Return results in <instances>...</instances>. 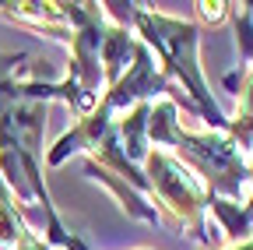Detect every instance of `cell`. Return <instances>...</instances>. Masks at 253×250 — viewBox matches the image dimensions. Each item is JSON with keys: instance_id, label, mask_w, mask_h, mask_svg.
Returning <instances> with one entry per match:
<instances>
[{"instance_id": "6da1fadb", "label": "cell", "mask_w": 253, "mask_h": 250, "mask_svg": "<svg viewBox=\"0 0 253 250\" xmlns=\"http://www.w3.org/2000/svg\"><path fill=\"white\" fill-rule=\"evenodd\" d=\"M25 60L28 53H0V176L21 204L42 208V226L53 247L78 250L84 240L63 226L42 180L46 99L32 78H21L28 67Z\"/></svg>"}, {"instance_id": "3957f363", "label": "cell", "mask_w": 253, "mask_h": 250, "mask_svg": "<svg viewBox=\"0 0 253 250\" xmlns=\"http://www.w3.org/2000/svg\"><path fill=\"white\" fill-rule=\"evenodd\" d=\"M134 28L141 32V43L151 53H158L166 78L169 81L176 78L190 92V106H194L197 116L208 123V131H229V116L211 99V88H208L204 71L197 64L201 25L197 21H183V18H169L162 11H151L148 4H134Z\"/></svg>"}, {"instance_id": "7a4b0ae2", "label": "cell", "mask_w": 253, "mask_h": 250, "mask_svg": "<svg viewBox=\"0 0 253 250\" xmlns=\"http://www.w3.org/2000/svg\"><path fill=\"white\" fill-rule=\"evenodd\" d=\"M148 141L166 145L176 151V159H186L204 180L211 198L221 201H239L243 183L250 180V162L246 151L229 131H204V134H190L179 127L176 120V99H158L151 106L148 120Z\"/></svg>"}, {"instance_id": "277c9868", "label": "cell", "mask_w": 253, "mask_h": 250, "mask_svg": "<svg viewBox=\"0 0 253 250\" xmlns=\"http://www.w3.org/2000/svg\"><path fill=\"white\" fill-rule=\"evenodd\" d=\"M144 176L151 183V194L172 211V222L190 226L194 229V240L208 247L211 236H208L204 215L211 208V191L204 187V180L194 176V169H190L183 159H176L172 151H166V148H151L148 151Z\"/></svg>"}, {"instance_id": "5b68a950", "label": "cell", "mask_w": 253, "mask_h": 250, "mask_svg": "<svg viewBox=\"0 0 253 250\" xmlns=\"http://www.w3.org/2000/svg\"><path fill=\"white\" fill-rule=\"evenodd\" d=\"M250 183H253V166H250ZM211 211L221 218V226L229 233V243H239V240L250 236V229H253V194H250L246 208H239L232 201H221V198H211Z\"/></svg>"}, {"instance_id": "8992f818", "label": "cell", "mask_w": 253, "mask_h": 250, "mask_svg": "<svg viewBox=\"0 0 253 250\" xmlns=\"http://www.w3.org/2000/svg\"><path fill=\"white\" fill-rule=\"evenodd\" d=\"M239 96H243V106H239L236 120H229V134L239 141L243 151H250L253 148V67L246 74V85H243Z\"/></svg>"}, {"instance_id": "52a82bcc", "label": "cell", "mask_w": 253, "mask_h": 250, "mask_svg": "<svg viewBox=\"0 0 253 250\" xmlns=\"http://www.w3.org/2000/svg\"><path fill=\"white\" fill-rule=\"evenodd\" d=\"M194 7H197V14H201L204 21H211V25H221V21L232 14V4H204V0H201V4H194Z\"/></svg>"}, {"instance_id": "ba28073f", "label": "cell", "mask_w": 253, "mask_h": 250, "mask_svg": "<svg viewBox=\"0 0 253 250\" xmlns=\"http://www.w3.org/2000/svg\"><path fill=\"white\" fill-rule=\"evenodd\" d=\"M78 250H88V243H81V247H78Z\"/></svg>"}]
</instances>
